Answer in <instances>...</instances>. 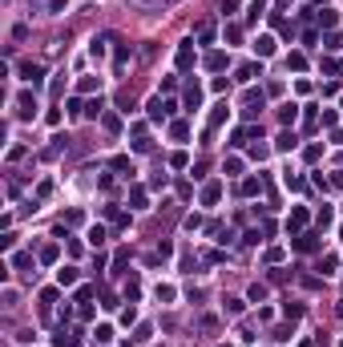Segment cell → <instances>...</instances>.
Here are the masks:
<instances>
[{
  "instance_id": "1",
  "label": "cell",
  "mask_w": 343,
  "mask_h": 347,
  "mask_svg": "<svg viewBox=\"0 0 343 347\" xmlns=\"http://www.w3.org/2000/svg\"><path fill=\"white\" fill-rule=\"evenodd\" d=\"M134 8H141V12H161V8H170V4H178V0H129Z\"/></svg>"
}]
</instances>
